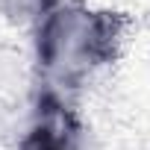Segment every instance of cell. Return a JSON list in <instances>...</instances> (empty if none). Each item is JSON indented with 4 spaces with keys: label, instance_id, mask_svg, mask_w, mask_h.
<instances>
[{
    "label": "cell",
    "instance_id": "6da1fadb",
    "mask_svg": "<svg viewBox=\"0 0 150 150\" xmlns=\"http://www.w3.org/2000/svg\"><path fill=\"white\" fill-rule=\"evenodd\" d=\"M124 30L121 12L88 9L80 0L59 6L33 30L35 88L74 103L94 74L115 62Z\"/></svg>",
    "mask_w": 150,
    "mask_h": 150
},
{
    "label": "cell",
    "instance_id": "7a4b0ae2",
    "mask_svg": "<svg viewBox=\"0 0 150 150\" xmlns=\"http://www.w3.org/2000/svg\"><path fill=\"white\" fill-rule=\"evenodd\" d=\"M18 150H97V141L71 100L35 88Z\"/></svg>",
    "mask_w": 150,
    "mask_h": 150
},
{
    "label": "cell",
    "instance_id": "3957f363",
    "mask_svg": "<svg viewBox=\"0 0 150 150\" xmlns=\"http://www.w3.org/2000/svg\"><path fill=\"white\" fill-rule=\"evenodd\" d=\"M65 3H71V0H0V15L15 27L35 30L47 15H53Z\"/></svg>",
    "mask_w": 150,
    "mask_h": 150
}]
</instances>
